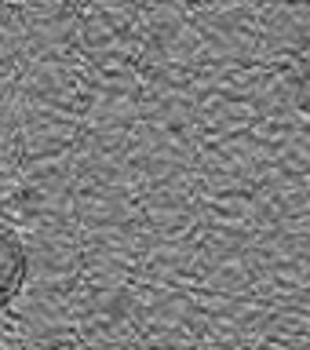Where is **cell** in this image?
Instances as JSON below:
<instances>
[{"label":"cell","instance_id":"6da1fadb","mask_svg":"<svg viewBox=\"0 0 310 350\" xmlns=\"http://www.w3.org/2000/svg\"><path fill=\"white\" fill-rule=\"evenodd\" d=\"M22 270H26V256H22V245L0 226V306H4L11 295L18 292L22 284Z\"/></svg>","mask_w":310,"mask_h":350}]
</instances>
